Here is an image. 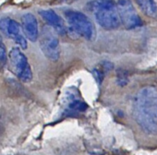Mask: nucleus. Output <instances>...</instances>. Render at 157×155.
<instances>
[{
	"mask_svg": "<svg viewBox=\"0 0 157 155\" xmlns=\"http://www.w3.org/2000/svg\"><path fill=\"white\" fill-rule=\"evenodd\" d=\"M68 109L73 112H83L87 109V105L82 101L75 100L68 104Z\"/></svg>",
	"mask_w": 157,
	"mask_h": 155,
	"instance_id": "13",
	"label": "nucleus"
},
{
	"mask_svg": "<svg viewBox=\"0 0 157 155\" xmlns=\"http://www.w3.org/2000/svg\"><path fill=\"white\" fill-rule=\"evenodd\" d=\"M7 62V49L5 44L0 42V65H5Z\"/></svg>",
	"mask_w": 157,
	"mask_h": 155,
	"instance_id": "15",
	"label": "nucleus"
},
{
	"mask_svg": "<svg viewBox=\"0 0 157 155\" xmlns=\"http://www.w3.org/2000/svg\"><path fill=\"white\" fill-rule=\"evenodd\" d=\"M113 68V64L109 61H102L101 63H99V65L94 69L93 74L95 78V80L98 83H102L105 74L110 71Z\"/></svg>",
	"mask_w": 157,
	"mask_h": 155,
	"instance_id": "11",
	"label": "nucleus"
},
{
	"mask_svg": "<svg viewBox=\"0 0 157 155\" xmlns=\"http://www.w3.org/2000/svg\"><path fill=\"white\" fill-rule=\"evenodd\" d=\"M13 40L15 41V43L20 46V48L25 50L27 49L28 47V44H27V40H26V36L24 35L23 32L20 33L19 35H17L15 38H13Z\"/></svg>",
	"mask_w": 157,
	"mask_h": 155,
	"instance_id": "14",
	"label": "nucleus"
},
{
	"mask_svg": "<svg viewBox=\"0 0 157 155\" xmlns=\"http://www.w3.org/2000/svg\"><path fill=\"white\" fill-rule=\"evenodd\" d=\"M117 5L121 23L126 29L132 30L142 25V21L130 0H118Z\"/></svg>",
	"mask_w": 157,
	"mask_h": 155,
	"instance_id": "6",
	"label": "nucleus"
},
{
	"mask_svg": "<svg viewBox=\"0 0 157 155\" xmlns=\"http://www.w3.org/2000/svg\"><path fill=\"white\" fill-rule=\"evenodd\" d=\"M9 22H10V19L0 20V31H1L2 32H4L5 34L7 33V29H8Z\"/></svg>",
	"mask_w": 157,
	"mask_h": 155,
	"instance_id": "17",
	"label": "nucleus"
},
{
	"mask_svg": "<svg viewBox=\"0 0 157 155\" xmlns=\"http://www.w3.org/2000/svg\"><path fill=\"white\" fill-rule=\"evenodd\" d=\"M10 67L13 73L22 82H30L33 80V71L25 55L18 47H14L9 54Z\"/></svg>",
	"mask_w": 157,
	"mask_h": 155,
	"instance_id": "4",
	"label": "nucleus"
},
{
	"mask_svg": "<svg viewBox=\"0 0 157 155\" xmlns=\"http://www.w3.org/2000/svg\"><path fill=\"white\" fill-rule=\"evenodd\" d=\"M135 1L147 17L157 20V0H135Z\"/></svg>",
	"mask_w": 157,
	"mask_h": 155,
	"instance_id": "10",
	"label": "nucleus"
},
{
	"mask_svg": "<svg viewBox=\"0 0 157 155\" xmlns=\"http://www.w3.org/2000/svg\"><path fill=\"white\" fill-rule=\"evenodd\" d=\"M87 9L94 14L97 23L105 30L117 29L121 24L117 5L114 0H92L87 4Z\"/></svg>",
	"mask_w": 157,
	"mask_h": 155,
	"instance_id": "1",
	"label": "nucleus"
},
{
	"mask_svg": "<svg viewBox=\"0 0 157 155\" xmlns=\"http://www.w3.org/2000/svg\"><path fill=\"white\" fill-rule=\"evenodd\" d=\"M70 30L86 40H93L95 34V29L92 21L83 13L76 10H67L65 12Z\"/></svg>",
	"mask_w": 157,
	"mask_h": 155,
	"instance_id": "2",
	"label": "nucleus"
},
{
	"mask_svg": "<svg viewBox=\"0 0 157 155\" xmlns=\"http://www.w3.org/2000/svg\"><path fill=\"white\" fill-rule=\"evenodd\" d=\"M117 84L120 86H124L128 84V76L126 75V72L120 71L117 75Z\"/></svg>",
	"mask_w": 157,
	"mask_h": 155,
	"instance_id": "16",
	"label": "nucleus"
},
{
	"mask_svg": "<svg viewBox=\"0 0 157 155\" xmlns=\"http://www.w3.org/2000/svg\"><path fill=\"white\" fill-rule=\"evenodd\" d=\"M21 30L31 42H36L39 38L38 22L32 13H26L21 17Z\"/></svg>",
	"mask_w": 157,
	"mask_h": 155,
	"instance_id": "7",
	"label": "nucleus"
},
{
	"mask_svg": "<svg viewBox=\"0 0 157 155\" xmlns=\"http://www.w3.org/2000/svg\"><path fill=\"white\" fill-rule=\"evenodd\" d=\"M40 47L44 55L51 61H57L60 46L57 32L50 26H44L40 34Z\"/></svg>",
	"mask_w": 157,
	"mask_h": 155,
	"instance_id": "5",
	"label": "nucleus"
},
{
	"mask_svg": "<svg viewBox=\"0 0 157 155\" xmlns=\"http://www.w3.org/2000/svg\"><path fill=\"white\" fill-rule=\"evenodd\" d=\"M133 117L137 124L148 134L157 133V120L138 110L133 109Z\"/></svg>",
	"mask_w": 157,
	"mask_h": 155,
	"instance_id": "9",
	"label": "nucleus"
},
{
	"mask_svg": "<svg viewBox=\"0 0 157 155\" xmlns=\"http://www.w3.org/2000/svg\"><path fill=\"white\" fill-rule=\"evenodd\" d=\"M22 30H21V27H20V24L14 21V20H10V22H9V25H8V29H7V35L11 37L12 39L15 38L17 35H19L20 33L23 32H21Z\"/></svg>",
	"mask_w": 157,
	"mask_h": 155,
	"instance_id": "12",
	"label": "nucleus"
},
{
	"mask_svg": "<svg viewBox=\"0 0 157 155\" xmlns=\"http://www.w3.org/2000/svg\"><path fill=\"white\" fill-rule=\"evenodd\" d=\"M133 109L157 120V89L151 86L140 89L135 97Z\"/></svg>",
	"mask_w": 157,
	"mask_h": 155,
	"instance_id": "3",
	"label": "nucleus"
},
{
	"mask_svg": "<svg viewBox=\"0 0 157 155\" xmlns=\"http://www.w3.org/2000/svg\"><path fill=\"white\" fill-rule=\"evenodd\" d=\"M39 14L47 25L52 27L57 33L64 34L66 32V26L63 20L53 9H43L39 11Z\"/></svg>",
	"mask_w": 157,
	"mask_h": 155,
	"instance_id": "8",
	"label": "nucleus"
}]
</instances>
